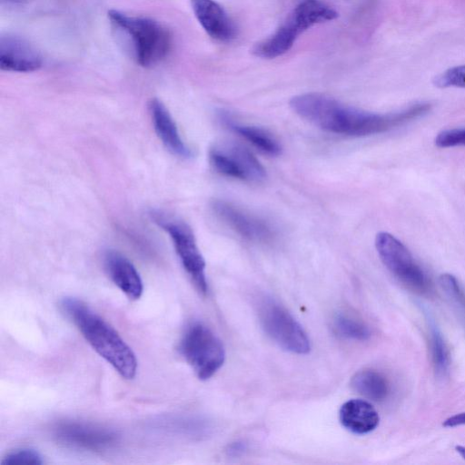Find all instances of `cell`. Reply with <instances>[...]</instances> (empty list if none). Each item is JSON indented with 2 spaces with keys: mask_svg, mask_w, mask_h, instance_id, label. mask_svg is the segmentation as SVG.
Instances as JSON below:
<instances>
[{
  "mask_svg": "<svg viewBox=\"0 0 465 465\" xmlns=\"http://www.w3.org/2000/svg\"><path fill=\"white\" fill-rule=\"evenodd\" d=\"M39 52L28 42L15 35L1 36L0 67L3 71L30 73L42 67Z\"/></svg>",
  "mask_w": 465,
  "mask_h": 465,
  "instance_id": "obj_12",
  "label": "cell"
},
{
  "mask_svg": "<svg viewBox=\"0 0 465 465\" xmlns=\"http://www.w3.org/2000/svg\"><path fill=\"white\" fill-rule=\"evenodd\" d=\"M152 218L170 235L176 254L198 291L207 292L205 261L197 246L192 229L183 222L171 218L162 213H152Z\"/></svg>",
  "mask_w": 465,
  "mask_h": 465,
  "instance_id": "obj_8",
  "label": "cell"
},
{
  "mask_svg": "<svg viewBox=\"0 0 465 465\" xmlns=\"http://www.w3.org/2000/svg\"><path fill=\"white\" fill-rule=\"evenodd\" d=\"M177 349L202 381L213 377L225 361V350L222 341L208 326L200 322H192L186 327Z\"/></svg>",
  "mask_w": 465,
  "mask_h": 465,
  "instance_id": "obj_5",
  "label": "cell"
},
{
  "mask_svg": "<svg viewBox=\"0 0 465 465\" xmlns=\"http://www.w3.org/2000/svg\"><path fill=\"white\" fill-rule=\"evenodd\" d=\"M104 268L112 282L132 301L138 300L143 291V281L134 265L123 254L108 251Z\"/></svg>",
  "mask_w": 465,
  "mask_h": 465,
  "instance_id": "obj_14",
  "label": "cell"
},
{
  "mask_svg": "<svg viewBox=\"0 0 465 465\" xmlns=\"http://www.w3.org/2000/svg\"><path fill=\"white\" fill-rule=\"evenodd\" d=\"M108 18L131 46L134 59L140 66H155L168 55L172 36L158 21L147 16L130 15L115 9L108 11Z\"/></svg>",
  "mask_w": 465,
  "mask_h": 465,
  "instance_id": "obj_3",
  "label": "cell"
},
{
  "mask_svg": "<svg viewBox=\"0 0 465 465\" xmlns=\"http://www.w3.org/2000/svg\"><path fill=\"white\" fill-rule=\"evenodd\" d=\"M43 456L35 450L21 448L8 452L2 460L1 465H42Z\"/></svg>",
  "mask_w": 465,
  "mask_h": 465,
  "instance_id": "obj_21",
  "label": "cell"
},
{
  "mask_svg": "<svg viewBox=\"0 0 465 465\" xmlns=\"http://www.w3.org/2000/svg\"><path fill=\"white\" fill-rule=\"evenodd\" d=\"M339 420L347 430L357 435L373 431L380 423L376 409L361 399H351L344 402L339 411Z\"/></svg>",
  "mask_w": 465,
  "mask_h": 465,
  "instance_id": "obj_16",
  "label": "cell"
},
{
  "mask_svg": "<svg viewBox=\"0 0 465 465\" xmlns=\"http://www.w3.org/2000/svg\"><path fill=\"white\" fill-rule=\"evenodd\" d=\"M220 119L227 128L249 142L262 153L270 156H278L282 153L281 143L266 130L235 122L224 113L220 114Z\"/></svg>",
  "mask_w": 465,
  "mask_h": 465,
  "instance_id": "obj_17",
  "label": "cell"
},
{
  "mask_svg": "<svg viewBox=\"0 0 465 465\" xmlns=\"http://www.w3.org/2000/svg\"><path fill=\"white\" fill-rule=\"evenodd\" d=\"M442 426L445 428H454V427L465 426V411L457 413L453 416L447 418L442 422Z\"/></svg>",
  "mask_w": 465,
  "mask_h": 465,
  "instance_id": "obj_25",
  "label": "cell"
},
{
  "mask_svg": "<svg viewBox=\"0 0 465 465\" xmlns=\"http://www.w3.org/2000/svg\"><path fill=\"white\" fill-rule=\"evenodd\" d=\"M60 307L92 348L123 378H134L137 371L135 354L113 326L76 298H64Z\"/></svg>",
  "mask_w": 465,
  "mask_h": 465,
  "instance_id": "obj_2",
  "label": "cell"
},
{
  "mask_svg": "<svg viewBox=\"0 0 465 465\" xmlns=\"http://www.w3.org/2000/svg\"><path fill=\"white\" fill-rule=\"evenodd\" d=\"M333 326L339 335L350 340L366 341L371 336V331L367 325L348 315H336Z\"/></svg>",
  "mask_w": 465,
  "mask_h": 465,
  "instance_id": "obj_20",
  "label": "cell"
},
{
  "mask_svg": "<svg viewBox=\"0 0 465 465\" xmlns=\"http://www.w3.org/2000/svg\"><path fill=\"white\" fill-rule=\"evenodd\" d=\"M433 84L439 88H465V64L454 66L438 74Z\"/></svg>",
  "mask_w": 465,
  "mask_h": 465,
  "instance_id": "obj_22",
  "label": "cell"
},
{
  "mask_svg": "<svg viewBox=\"0 0 465 465\" xmlns=\"http://www.w3.org/2000/svg\"><path fill=\"white\" fill-rule=\"evenodd\" d=\"M375 248L384 266L400 282L419 293L430 292L429 277L408 248L394 235L380 232L375 237Z\"/></svg>",
  "mask_w": 465,
  "mask_h": 465,
  "instance_id": "obj_6",
  "label": "cell"
},
{
  "mask_svg": "<svg viewBox=\"0 0 465 465\" xmlns=\"http://www.w3.org/2000/svg\"><path fill=\"white\" fill-rule=\"evenodd\" d=\"M209 160L216 172L227 177L251 183H259L266 178V171L260 161L252 152L239 144L213 147Z\"/></svg>",
  "mask_w": 465,
  "mask_h": 465,
  "instance_id": "obj_9",
  "label": "cell"
},
{
  "mask_svg": "<svg viewBox=\"0 0 465 465\" xmlns=\"http://www.w3.org/2000/svg\"><path fill=\"white\" fill-rule=\"evenodd\" d=\"M439 281L445 292L465 312V292L457 279L450 273H443Z\"/></svg>",
  "mask_w": 465,
  "mask_h": 465,
  "instance_id": "obj_24",
  "label": "cell"
},
{
  "mask_svg": "<svg viewBox=\"0 0 465 465\" xmlns=\"http://www.w3.org/2000/svg\"><path fill=\"white\" fill-rule=\"evenodd\" d=\"M430 332V351L436 375L445 377L450 370V359L446 341L433 319L428 317Z\"/></svg>",
  "mask_w": 465,
  "mask_h": 465,
  "instance_id": "obj_19",
  "label": "cell"
},
{
  "mask_svg": "<svg viewBox=\"0 0 465 465\" xmlns=\"http://www.w3.org/2000/svg\"><path fill=\"white\" fill-rule=\"evenodd\" d=\"M3 1H5V2L11 3V4H21V3L25 2L26 0H3Z\"/></svg>",
  "mask_w": 465,
  "mask_h": 465,
  "instance_id": "obj_28",
  "label": "cell"
},
{
  "mask_svg": "<svg viewBox=\"0 0 465 465\" xmlns=\"http://www.w3.org/2000/svg\"><path fill=\"white\" fill-rule=\"evenodd\" d=\"M196 19L207 35L220 42H230L237 28L224 8L214 0H191Z\"/></svg>",
  "mask_w": 465,
  "mask_h": 465,
  "instance_id": "obj_13",
  "label": "cell"
},
{
  "mask_svg": "<svg viewBox=\"0 0 465 465\" xmlns=\"http://www.w3.org/2000/svg\"><path fill=\"white\" fill-rule=\"evenodd\" d=\"M212 208L221 221L244 240L264 243L275 237V230L266 220L231 202L215 200Z\"/></svg>",
  "mask_w": 465,
  "mask_h": 465,
  "instance_id": "obj_10",
  "label": "cell"
},
{
  "mask_svg": "<svg viewBox=\"0 0 465 465\" xmlns=\"http://www.w3.org/2000/svg\"><path fill=\"white\" fill-rule=\"evenodd\" d=\"M262 329L281 348L295 354H306L311 350L310 339L301 324L282 305L265 298L258 305Z\"/></svg>",
  "mask_w": 465,
  "mask_h": 465,
  "instance_id": "obj_7",
  "label": "cell"
},
{
  "mask_svg": "<svg viewBox=\"0 0 465 465\" xmlns=\"http://www.w3.org/2000/svg\"><path fill=\"white\" fill-rule=\"evenodd\" d=\"M149 108L154 130L164 146L181 158L192 157L191 149L181 138L177 126L164 104L153 98L149 104Z\"/></svg>",
  "mask_w": 465,
  "mask_h": 465,
  "instance_id": "obj_15",
  "label": "cell"
},
{
  "mask_svg": "<svg viewBox=\"0 0 465 465\" xmlns=\"http://www.w3.org/2000/svg\"><path fill=\"white\" fill-rule=\"evenodd\" d=\"M246 450V444L242 441H236L232 443L227 450V452L231 456H238Z\"/></svg>",
  "mask_w": 465,
  "mask_h": 465,
  "instance_id": "obj_26",
  "label": "cell"
},
{
  "mask_svg": "<svg viewBox=\"0 0 465 465\" xmlns=\"http://www.w3.org/2000/svg\"><path fill=\"white\" fill-rule=\"evenodd\" d=\"M289 104L297 115L314 126L352 137L388 132L425 115L431 108L429 103H418L398 112L378 114L347 105L319 93L295 95Z\"/></svg>",
  "mask_w": 465,
  "mask_h": 465,
  "instance_id": "obj_1",
  "label": "cell"
},
{
  "mask_svg": "<svg viewBox=\"0 0 465 465\" xmlns=\"http://www.w3.org/2000/svg\"><path fill=\"white\" fill-rule=\"evenodd\" d=\"M54 434L66 446L93 451L111 449L118 441L114 431L79 421L60 422L54 427Z\"/></svg>",
  "mask_w": 465,
  "mask_h": 465,
  "instance_id": "obj_11",
  "label": "cell"
},
{
  "mask_svg": "<svg viewBox=\"0 0 465 465\" xmlns=\"http://www.w3.org/2000/svg\"><path fill=\"white\" fill-rule=\"evenodd\" d=\"M338 16L335 9L322 1L303 0L272 35L252 46V53L264 59L279 57L292 47L304 31L316 24L331 21Z\"/></svg>",
  "mask_w": 465,
  "mask_h": 465,
  "instance_id": "obj_4",
  "label": "cell"
},
{
  "mask_svg": "<svg viewBox=\"0 0 465 465\" xmlns=\"http://www.w3.org/2000/svg\"><path fill=\"white\" fill-rule=\"evenodd\" d=\"M354 391L373 401H384L390 392L387 379L373 370H362L356 372L351 380Z\"/></svg>",
  "mask_w": 465,
  "mask_h": 465,
  "instance_id": "obj_18",
  "label": "cell"
},
{
  "mask_svg": "<svg viewBox=\"0 0 465 465\" xmlns=\"http://www.w3.org/2000/svg\"><path fill=\"white\" fill-rule=\"evenodd\" d=\"M434 144L439 148L465 146V128L440 131L434 138Z\"/></svg>",
  "mask_w": 465,
  "mask_h": 465,
  "instance_id": "obj_23",
  "label": "cell"
},
{
  "mask_svg": "<svg viewBox=\"0 0 465 465\" xmlns=\"http://www.w3.org/2000/svg\"><path fill=\"white\" fill-rule=\"evenodd\" d=\"M455 450L460 457L465 460V446L456 445Z\"/></svg>",
  "mask_w": 465,
  "mask_h": 465,
  "instance_id": "obj_27",
  "label": "cell"
}]
</instances>
